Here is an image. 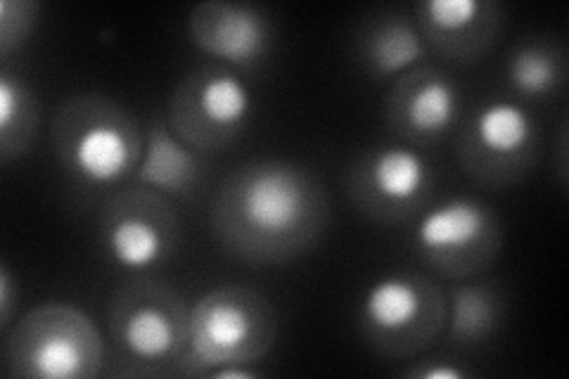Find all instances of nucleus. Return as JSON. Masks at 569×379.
Masks as SVG:
<instances>
[{"label": "nucleus", "instance_id": "obj_13", "mask_svg": "<svg viewBox=\"0 0 569 379\" xmlns=\"http://www.w3.org/2000/svg\"><path fill=\"white\" fill-rule=\"evenodd\" d=\"M190 41L200 52L233 71H257L269 62L276 31L269 12L254 3L207 0L188 17Z\"/></svg>", "mask_w": 569, "mask_h": 379}, {"label": "nucleus", "instance_id": "obj_3", "mask_svg": "<svg viewBox=\"0 0 569 379\" xmlns=\"http://www.w3.org/2000/svg\"><path fill=\"white\" fill-rule=\"evenodd\" d=\"M107 330L119 375H171L188 349L190 303L162 280L136 278L107 303Z\"/></svg>", "mask_w": 569, "mask_h": 379}, {"label": "nucleus", "instance_id": "obj_7", "mask_svg": "<svg viewBox=\"0 0 569 379\" xmlns=\"http://www.w3.org/2000/svg\"><path fill=\"white\" fill-rule=\"evenodd\" d=\"M252 110V90L238 71L223 64H202L176 83L167 121L188 148L209 157L236 146L247 131Z\"/></svg>", "mask_w": 569, "mask_h": 379}, {"label": "nucleus", "instance_id": "obj_11", "mask_svg": "<svg viewBox=\"0 0 569 379\" xmlns=\"http://www.w3.org/2000/svg\"><path fill=\"white\" fill-rule=\"evenodd\" d=\"M100 235L104 255L114 266L148 273L176 257L183 228L167 195L133 183L107 197Z\"/></svg>", "mask_w": 569, "mask_h": 379}, {"label": "nucleus", "instance_id": "obj_21", "mask_svg": "<svg viewBox=\"0 0 569 379\" xmlns=\"http://www.w3.org/2000/svg\"><path fill=\"white\" fill-rule=\"evenodd\" d=\"M403 377L408 379H468L472 370L466 366H460L458 360H447V358H430V360H413L411 366L401 370Z\"/></svg>", "mask_w": 569, "mask_h": 379}, {"label": "nucleus", "instance_id": "obj_9", "mask_svg": "<svg viewBox=\"0 0 569 379\" xmlns=\"http://www.w3.org/2000/svg\"><path fill=\"white\" fill-rule=\"evenodd\" d=\"M342 186L366 219L399 226L430 207L437 176L430 159L411 146H372L349 161Z\"/></svg>", "mask_w": 569, "mask_h": 379}, {"label": "nucleus", "instance_id": "obj_17", "mask_svg": "<svg viewBox=\"0 0 569 379\" xmlns=\"http://www.w3.org/2000/svg\"><path fill=\"white\" fill-rule=\"evenodd\" d=\"M506 320V297L501 287L489 280L453 285L447 295V345L458 351H475L496 332Z\"/></svg>", "mask_w": 569, "mask_h": 379}, {"label": "nucleus", "instance_id": "obj_8", "mask_svg": "<svg viewBox=\"0 0 569 379\" xmlns=\"http://www.w3.org/2000/svg\"><path fill=\"white\" fill-rule=\"evenodd\" d=\"M539 152L541 129L537 119L510 98L479 104L458 136L460 169L489 190L518 186L537 164Z\"/></svg>", "mask_w": 569, "mask_h": 379}, {"label": "nucleus", "instance_id": "obj_19", "mask_svg": "<svg viewBox=\"0 0 569 379\" xmlns=\"http://www.w3.org/2000/svg\"><path fill=\"white\" fill-rule=\"evenodd\" d=\"M41 129V102L36 90L3 62L0 67V159L6 164L31 152Z\"/></svg>", "mask_w": 569, "mask_h": 379}, {"label": "nucleus", "instance_id": "obj_4", "mask_svg": "<svg viewBox=\"0 0 569 379\" xmlns=\"http://www.w3.org/2000/svg\"><path fill=\"white\" fill-rule=\"evenodd\" d=\"M278 339L273 303L244 285H221L190 306L188 349L178 375L207 377L223 366H257Z\"/></svg>", "mask_w": 569, "mask_h": 379}, {"label": "nucleus", "instance_id": "obj_23", "mask_svg": "<svg viewBox=\"0 0 569 379\" xmlns=\"http://www.w3.org/2000/svg\"><path fill=\"white\" fill-rule=\"evenodd\" d=\"M207 377H213V379H257L261 377L259 370H254L252 366H223V368H217L211 370Z\"/></svg>", "mask_w": 569, "mask_h": 379}, {"label": "nucleus", "instance_id": "obj_2", "mask_svg": "<svg viewBox=\"0 0 569 379\" xmlns=\"http://www.w3.org/2000/svg\"><path fill=\"white\" fill-rule=\"evenodd\" d=\"M50 146L79 188L107 190L133 180L146 136L121 102L102 93H77L52 114Z\"/></svg>", "mask_w": 569, "mask_h": 379}, {"label": "nucleus", "instance_id": "obj_12", "mask_svg": "<svg viewBox=\"0 0 569 379\" xmlns=\"http://www.w3.org/2000/svg\"><path fill=\"white\" fill-rule=\"evenodd\" d=\"M460 104V86L449 71L422 62L391 79L385 98V123L411 148H430L456 129Z\"/></svg>", "mask_w": 569, "mask_h": 379}, {"label": "nucleus", "instance_id": "obj_5", "mask_svg": "<svg viewBox=\"0 0 569 379\" xmlns=\"http://www.w3.org/2000/svg\"><path fill=\"white\" fill-rule=\"evenodd\" d=\"M107 349L93 318L67 301L27 311L8 335L6 375L24 379H91L102 375Z\"/></svg>", "mask_w": 569, "mask_h": 379}, {"label": "nucleus", "instance_id": "obj_15", "mask_svg": "<svg viewBox=\"0 0 569 379\" xmlns=\"http://www.w3.org/2000/svg\"><path fill=\"white\" fill-rule=\"evenodd\" d=\"M207 171V157L188 148L171 131L167 117L152 114L133 183L162 192L169 200L192 202L204 186Z\"/></svg>", "mask_w": 569, "mask_h": 379}, {"label": "nucleus", "instance_id": "obj_1", "mask_svg": "<svg viewBox=\"0 0 569 379\" xmlns=\"http://www.w3.org/2000/svg\"><path fill=\"white\" fill-rule=\"evenodd\" d=\"M326 226V188L311 169L295 161H247L213 195V235L230 255L249 263L295 261L316 247Z\"/></svg>", "mask_w": 569, "mask_h": 379}, {"label": "nucleus", "instance_id": "obj_22", "mask_svg": "<svg viewBox=\"0 0 569 379\" xmlns=\"http://www.w3.org/2000/svg\"><path fill=\"white\" fill-rule=\"evenodd\" d=\"M17 299H20V292L14 290V278L10 273V266L3 263L0 266V328L3 330L10 328Z\"/></svg>", "mask_w": 569, "mask_h": 379}, {"label": "nucleus", "instance_id": "obj_20", "mask_svg": "<svg viewBox=\"0 0 569 379\" xmlns=\"http://www.w3.org/2000/svg\"><path fill=\"white\" fill-rule=\"evenodd\" d=\"M41 3L36 0H0V56L10 60L39 27Z\"/></svg>", "mask_w": 569, "mask_h": 379}, {"label": "nucleus", "instance_id": "obj_14", "mask_svg": "<svg viewBox=\"0 0 569 379\" xmlns=\"http://www.w3.org/2000/svg\"><path fill=\"white\" fill-rule=\"evenodd\" d=\"M413 20L443 62L475 64L501 39L506 14L496 0H420Z\"/></svg>", "mask_w": 569, "mask_h": 379}, {"label": "nucleus", "instance_id": "obj_18", "mask_svg": "<svg viewBox=\"0 0 569 379\" xmlns=\"http://www.w3.org/2000/svg\"><path fill=\"white\" fill-rule=\"evenodd\" d=\"M567 67V48L553 36H525L508 52L503 77L518 100H550L565 88Z\"/></svg>", "mask_w": 569, "mask_h": 379}, {"label": "nucleus", "instance_id": "obj_6", "mask_svg": "<svg viewBox=\"0 0 569 379\" xmlns=\"http://www.w3.org/2000/svg\"><path fill=\"white\" fill-rule=\"evenodd\" d=\"M447 328V295L422 273L401 270L370 282L359 303L366 345L395 360L425 353Z\"/></svg>", "mask_w": 569, "mask_h": 379}, {"label": "nucleus", "instance_id": "obj_10", "mask_svg": "<svg viewBox=\"0 0 569 379\" xmlns=\"http://www.w3.org/2000/svg\"><path fill=\"white\" fill-rule=\"evenodd\" d=\"M503 230L496 211L475 197H451L427 207L413 228L418 257L443 278L468 280L496 261Z\"/></svg>", "mask_w": 569, "mask_h": 379}, {"label": "nucleus", "instance_id": "obj_16", "mask_svg": "<svg viewBox=\"0 0 569 379\" xmlns=\"http://www.w3.org/2000/svg\"><path fill=\"white\" fill-rule=\"evenodd\" d=\"M356 62L370 79H397L403 71L430 58L413 14L401 10H378L368 14L353 36Z\"/></svg>", "mask_w": 569, "mask_h": 379}]
</instances>
